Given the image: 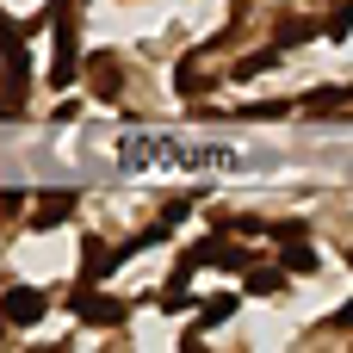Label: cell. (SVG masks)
<instances>
[{"label": "cell", "instance_id": "6da1fadb", "mask_svg": "<svg viewBox=\"0 0 353 353\" xmlns=\"http://www.w3.org/2000/svg\"><path fill=\"white\" fill-rule=\"evenodd\" d=\"M74 316H81V323H93V329H118V323H124V304H118V298H105L93 279H81V285H74Z\"/></svg>", "mask_w": 353, "mask_h": 353}, {"label": "cell", "instance_id": "7a4b0ae2", "mask_svg": "<svg viewBox=\"0 0 353 353\" xmlns=\"http://www.w3.org/2000/svg\"><path fill=\"white\" fill-rule=\"evenodd\" d=\"M43 19L56 25V62H50V81H56V87H68V81H74V19H68L62 6H56V12H43Z\"/></svg>", "mask_w": 353, "mask_h": 353}, {"label": "cell", "instance_id": "3957f363", "mask_svg": "<svg viewBox=\"0 0 353 353\" xmlns=\"http://www.w3.org/2000/svg\"><path fill=\"white\" fill-rule=\"evenodd\" d=\"M0 310H6V316H12V329H31V323H37V316H43V310H50V304H43V292H31V285H12V292H6V304H0Z\"/></svg>", "mask_w": 353, "mask_h": 353}, {"label": "cell", "instance_id": "277c9868", "mask_svg": "<svg viewBox=\"0 0 353 353\" xmlns=\"http://www.w3.org/2000/svg\"><path fill=\"white\" fill-rule=\"evenodd\" d=\"M74 205H81L74 192H43V199H37V211H31V223H37V230H56V223H68V217H74Z\"/></svg>", "mask_w": 353, "mask_h": 353}, {"label": "cell", "instance_id": "5b68a950", "mask_svg": "<svg viewBox=\"0 0 353 353\" xmlns=\"http://www.w3.org/2000/svg\"><path fill=\"white\" fill-rule=\"evenodd\" d=\"M81 254H87V261H81V279H93V285H99V279H105V273H112V267H118L130 248H105V242H87Z\"/></svg>", "mask_w": 353, "mask_h": 353}, {"label": "cell", "instance_id": "8992f818", "mask_svg": "<svg viewBox=\"0 0 353 353\" xmlns=\"http://www.w3.org/2000/svg\"><path fill=\"white\" fill-rule=\"evenodd\" d=\"M341 105H353V87H316V93L304 99V112H310V118H335Z\"/></svg>", "mask_w": 353, "mask_h": 353}, {"label": "cell", "instance_id": "52a82bcc", "mask_svg": "<svg viewBox=\"0 0 353 353\" xmlns=\"http://www.w3.org/2000/svg\"><path fill=\"white\" fill-rule=\"evenodd\" d=\"M316 31H329V25H316V19H298V12H285V19L273 25V37H279V43H310Z\"/></svg>", "mask_w": 353, "mask_h": 353}, {"label": "cell", "instance_id": "ba28073f", "mask_svg": "<svg viewBox=\"0 0 353 353\" xmlns=\"http://www.w3.org/2000/svg\"><path fill=\"white\" fill-rule=\"evenodd\" d=\"M118 87H124V68L112 56H93V93L99 99H118Z\"/></svg>", "mask_w": 353, "mask_h": 353}, {"label": "cell", "instance_id": "9c48e42d", "mask_svg": "<svg viewBox=\"0 0 353 353\" xmlns=\"http://www.w3.org/2000/svg\"><path fill=\"white\" fill-rule=\"evenodd\" d=\"M242 292H248V298H273V292H279V267H248V273H242Z\"/></svg>", "mask_w": 353, "mask_h": 353}, {"label": "cell", "instance_id": "30bf717a", "mask_svg": "<svg viewBox=\"0 0 353 353\" xmlns=\"http://www.w3.org/2000/svg\"><path fill=\"white\" fill-rule=\"evenodd\" d=\"M273 62H279V50H254V56H242V62H236L230 74H236V81H254V74H267Z\"/></svg>", "mask_w": 353, "mask_h": 353}, {"label": "cell", "instance_id": "8fae6325", "mask_svg": "<svg viewBox=\"0 0 353 353\" xmlns=\"http://www.w3.org/2000/svg\"><path fill=\"white\" fill-rule=\"evenodd\" d=\"M279 261H285V267H292V273H316V254H310V242H304V236H292V242H285V254H279Z\"/></svg>", "mask_w": 353, "mask_h": 353}, {"label": "cell", "instance_id": "7c38bea8", "mask_svg": "<svg viewBox=\"0 0 353 353\" xmlns=\"http://www.w3.org/2000/svg\"><path fill=\"white\" fill-rule=\"evenodd\" d=\"M174 87H180L186 99H192V93H205V74H199V62H180V68H174Z\"/></svg>", "mask_w": 353, "mask_h": 353}, {"label": "cell", "instance_id": "4fadbf2b", "mask_svg": "<svg viewBox=\"0 0 353 353\" xmlns=\"http://www.w3.org/2000/svg\"><path fill=\"white\" fill-rule=\"evenodd\" d=\"M230 310H236V298H230V292H223V298H205V323H199V329H211V323H223ZM199 329H192V335H199ZM192 335H186V341H192Z\"/></svg>", "mask_w": 353, "mask_h": 353}, {"label": "cell", "instance_id": "5bb4252c", "mask_svg": "<svg viewBox=\"0 0 353 353\" xmlns=\"http://www.w3.org/2000/svg\"><path fill=\"white\" fill-rule=\"evenodd\" d=\"M323 25H329V37H347L353 31V0H335V12H329Z\"/></svg>", "mask_w": 353, "mask_h": 353}, {"label": "cell", "instance_id": "9a60e30c", "mask_svg": "<svg viewBox=\"0 0 353 353\" xmlns=\"http://www.w3.org/2000/svg\"><path fill=\"white\" fill-rule=\"evenodd\" d=\"M19 37H25V31H19V25H12V19H6V12H0V56H6V50H12V43H19Z\"/></svg>", "mask_w": 353, "mask_h": 353}, {"label": "cell", "instance_id": "2e32d148", "mask_svg": "<svg viewBox=\"0 0 353 353\" xmlns=\"http://www.w3.org/2000/svg\"><path fill=\"white\" fill-rule=\"evenodd\" d=\"M329 323H335V329H353V304H341V310H335Z\"/></svg>", "mask_w": 353, "mask_h": 353}, {"label": "cell", "instance_id": "e0dca14e", "mask_svg": "<svg viewBox=\"0 0 353 353\" xmlns=\"http://www.w3.org/2000/svg\"><path fill=\"white\" fill-rule=\"evenodd\" d=\"M12 112H19V105H6V99H0V118H12Z\"/></svg>", "mask_w": 353, "mask_h": 353}, {"label": "cell", "instance_id": "ac0fdd59", "mask_svg": "<svg viewBox=\"0 0 353 353\" xmlns=\"http://www.w3.org/2000/svg\"><path fill=\"white\" fill-rule=\"evenodd\" d=\"M6 323H12V316H6V310H0V335H6Z\"/></svg>", "mask_w": 353, "mask_h": 353}]
</instances>
